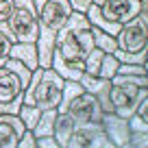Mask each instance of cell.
<instances>
[{
    "instance_id": "cell-27",
    "label": "cell",
    "mask_w": 148,
    "mask_h": 148,
    "mask_svg": "<svg viewBox=\"0 0 148 148\" xmlns=\"http://www.w3.org/2000/svg\"><path fill=\"white\" fill-rule=\"evenodd\" d=\"M18 148H37V139H35V135H33V131H24L22 133V137H20V142H18Z\"/></svg>"
},
{
    "instance_id": "cell-20",
    "label": "cell",
    "mask_w": 148,
    "mask_h": 148,
    "mask_svg": "<svg viewBox=\"0 0 148 148\" xmlns=\"http://www.w3.org/2000/svg\"><path fill=\"white\" fill-rule=\"evenodd\" d=\"M102 57H105V52L100 50V48L94 46L92 50L85 55V74H92V76H98V70H100V61Z\"/></svg>"
},
{
    "instance_id": "cell-31",
    "label": "cell",
    "mask_w": 148,
    "mask_h": 148,
    "mask_svg": "<svg viewBox=\"0 0 148 148\" xmlns=\"http://www.w3.org/2000/svg\"><path fill=\"white\" fill-rule=\"evenodd\" d=\"M100 2H102V0H94V5H100Z\"/></svg>"
},
{
    "instance_id": "cell-10",
    "label": "cell",
    "mask_w": 148,
    "mask_h": 148,
    "mask_svg": "<svg viewBox=\"0 0 148 148\" xmlns=\"http://www.w3.org/2000/svg\"><path fill=\"white\" fill-rule=\"evenodd\" d=\"M116 148L100 124H76L68 139V148Z\"/></svg>"
},
{
    "instance_id": "cell-12",
    "label": "cell",
    "mask_w": 148,
    "mask_h": 148,
    "mask_svg": "<svg viewBox=\"0 0 148 148\" xmlns=\"http://www.w3.org/2000/svg\"><path fill=\"white\" fill-rule=\"evenodd\" d=\"M24 131L18 113H0V148H18Z\"/></svg>"
},
{
    "instance_id": "cell-23",
    "label": "cell",
    "mask_w": 148,
    "mask_h": 148,
    "mask_svg": "<svg viewBox=\"0 0 148 148\" xmlns=\"http://www.w3.org/2000/svg\"><path fill=\"white\" fill-rule=\"evenodd\" d=\"M13 35L5 28H0V68L5 65V61L9 59V50H11V44H13Z\"/></svg>"
},
{
    "instance_id": "cell-19",
    "label": "cell",
    "mask_w": 148,
    "mask_h": 148,
    "mask_svg": "<svg viewBox=\"0 0 148 148\" xmlns=\"http://www.w3.org/2000/svg\"><path fill=\"white\" fill-rule=\"evenodd\" d=\"M118 65H120L118 57L113 55V52H105V57H102V61H100L98 76H102V79H113L116 72H118Z\"/></svg>"
},
{
    "instance_id": "cell-26",
    "label": "cell",
    "mask_w": 148,
    "mask_h": 148,
    "mask_svg": "<svg viewBox=\"0 0 148 148\" xmlns=\"http://www.w3.org/2000/svg\"><path fill=\"white\" fill-rule=\"evenodd\" d=\"M129 146L131 148H146L148 146V133H129Z\"/></svg>"
},
{
    "instance_id": "cell-14",
    "label": "cell",
    "mask_w": 148,
    "mask_h": 148,
    "mask_svg": "<svg viewBox=\"0 0 148 148\" xmlns=\"http://www.w3.org/2000/svg\"><path fill=\"white\" fill-rule=\"evenodd\" d=\"M9 57L22 61L31 70L39 68V57H37V44L35 42H13L11 50H9Z\"/></svg>"
},
{
    "instance_id": "cell-4",
    "label": "cell",
    "mask_w": 148,
    "mask_h": 148,
    "mask_svg": "<svg viewBox=\"0 0 148 148\" xmlns=\"http://www.w3.org/2000/svg\"><path fill=\"white\" fill-rule=\"evenodd\" d=\"M148 94V74L142 76H129V74H116L109 85V107L120 118H129L135 111L139 98Z\"/></svg>"
},
{
    "instance_id": "cell-5",
    "label": "cell",
    "mask_w": 148,
    "mask_h": 148,
    "mask_svg": "<svg viewBox=\"0 0 148 148\" xmlns=\"http://www.w3.org/2000/svg\"><path fill=\"white\" fill-rule=\"evenodd\" d=\"M7 31L15 42H37L39 33V13L33 0H15V7L7 20Z\"/></svg>"
},
{
    "instance_id": "cell-21",
    "label": "cell",
    "mask_w": 148,
    "mask_h": 148,
    "mask_svg": "<svg viewBox=\"0 0 148 148\" xmlns=\"http://www.w3.org/2000/svg\"><path fill=\"white\" fill-rule=\"evenodd\" d=\"M5 68H9L11 72H15V74H18V76H20V81L24 83V87L28 85L33 70H31V68H26V65H24L22 61H18V59H11V57H9V59L5 61Z\"/></svg>"
},
{
    "instance_id": "cell-17",
    "label": "cell",
    "mask_w": 148,
    "mask_h": 148,
    "mask_svg": "<svg viewBox=\"0 0 148 148\" xmlns=\"http://www.w3.org/2000/svg\"><path fill=\"white\" fill-rule=\"evenodd\" d=\"M92 35H94V46L100 48L102 52H116L118 44H116V35L102 31L98 26H92Z\"/></svg>"
},
{
    "instance_id": "cell-6",
    "label": "cell",
    "mask_w": 148,
    "mask_h": 148,
    "mask_svg": "<svg viewBox=\"0 0 148 148\" xmlns=\"http://www.w3.org/2000/svg\"><path fill=\"white\" fill-rule=\"evenodd\" d=\"M118 50L122 52H144L148 50V11H139L133 20L122 24L116 35Z\"/></svg>"
},
{
    "instance_id": "cell-8",
    "label": "cell",
    "mask_w": 148,
    "mask_h": 148,
    "mask_svg": "<svg viewBox=\"0 0 148 148\" xmlns=\"http://www.w3.org/2000/svg\"><path fill=\"white\" fill-rule=\"evenodd\" d=\"M24 83L9 68H0V113H18L22 107Z\"/></svg>"
},
{
    "instance_id": "cell-16",
    "label": "cell",
    "mask_w": 148,
    "mask_h": 148,
    "mask_svg": "<svg viewBox=\"0 0 148 148\" xmlns=\"http://www.w3.org/2000/svg\"><path fill=\"white\" fill-rule=\"evenodd\" d=\"M55 120H57V109H46L42 111V116L37 120L35 129H33V135L37 137H46V135H52L55 131Z\"/></svg>"
},
{
    "instance_id": "cell-3",
    "label": "cell",
    "mask_w": 148,
    "mask_h": 148,
    "mask_svg": "<svg viewBox=\"0 0 148 148\" xmlns=\"http://www.w3.org/2000/svg\"><path fill=\"white\" fill-rule=\"evenodd\" d=\"M63 83L65 79H61L52 68H35L31 74V81L24 87L22 100L26 105H35L42 111L46 109H57L63 96Z\"/></svg>"
},
{
    "instance_id": "cell-15",
    "label": "cell",
    "mask_w": 148,
    "mask_h": 148,
    "mask_svg": "<svg viewBox=\"0 0 148 148\" xmlns=\"http://www.w3.org/2000/svg\"><path fill=\"white\" fill-rule=\"evenodd\" d=\"M74 129H76V122H74V118L70 116L68 111H57V120H55V131H52V137L57 139V144H59V148H68V139L70 135L74 133Z\"/></svg>"
},
{
    "instance_id": "cell-1",
    "label": "cell",
    "mask_w": 148,
    "mask_h": 148,
    "mask_svg": "<svg viewBox=\"0 0 148 148\" xmlns=\"http://www.w3.org/2000/svg\"><path fill=\"white\" fill-rule=\"evenodd\" d=\"M92 48H94V35H92V24H89L87 15L79 13V11H72L55 37L52 55L63 61L85 59V55Z\"/></svg>"
},
{
    "instance_id": "cell-29",
    "label": "cell",
    "mask_w": 148,
    "mask_h": 148,
    "mask_svg": "<svg viewBox=\"0 0 148 148\" xmlns=\"http://www.w3.org/2000/svg\"><path fill=\"white\" fill-rule=\"evenodd\" d=\"M37 148H59V144L52 135H46V137H37Z\"/></svg>"
},
{
    "instance_id": "cell-11",
    "label": "cell",
    "mask_w": 148,
    "mask_h": 148,
    "mask_svg": "<svg viewBox=\"0 0 148 148\" xmlns=\"http://www.w3.org/2000/svg\"><path fill=\"white\" fill-rule=\"evenodd\" d=\"M100 126L105 129L107 137L111 139L113 146H118V148L129 146V124H126V118L116 116L113 111H105V116L100 120Z\"/></svg>"
},
{
    "instance_id": "cell-2",
    "label": "cell",
    "mask_w": 148,
    "mask_h": 148,
    "mask_svg": "<svg viewBox=\"0 0 148 148\" xmlns=\"http://www.w3.org/2000/svg\"><path fill=\"white\" fill-rule=\"evenodd\" d=\"M72 13L68 0H48L39 9V33H37V57L42 68H50L52 50H55V37L59 28Z\"/></svg>"
},
{
    "instance_id": "cell-18",
    "label": "cell",
    "mask_w": 148,
    "mask_h": 148,
    "mask_svg": "<svg viewBox=\"0 0 148 148\" xmlns=\"http://www.w3.org/2000/svg\"><path fill=\"white\" fill-rule=\"evenodd\" d=\"M18 116H20V120H22L24 129L33 131V129H35V124H37V120H39V116H42V109L35 107V105H26V102H22Z\"/></svg>"
},
{
    "instance_id": "cell-7",
    "label": "cell",
    "mask_w": 148,
    "mask_h": 148,
    "mask_svg": "<svg viewBox=\"0 0 148 148\" xmlns=\"http://www.w3.org/2000/svg\"><path fill=\"white\" fill-rule=\"evenodd\" d=\"M65 111L74 118L76 124H100L102 116H105V111H102V107H100V100H98L94 94L85 92V89L81 94H76V96L68 102Z\"/></svg>"
},
{
    "instance_id": "cell-22",
    "label": "cell",
    "mask_w": 148,
    "mask_h": 148,
    "mask_svg": "<svg viewBox=\"0 0 148 148\" xmlns=\"http://www.w3.org/2000/svg\"><path fill=\"white\" fill-rule=\"evenodd\" d=\"M113 55L118 57L120 63H144V65H148V50H144V52H122V50L116 48Z\"/></svg>"
},
{
    "instance_id": "cell-13",
    "label": "cell",
    "mask_w": 148,
    "mask_h": 148,
    "mask_svg": "<svg viewBox=\"0 0 148 148\" xmlns=\"http://www.w3.org/2000/svg\"><path fill=\"white\" fill-rule=\"evenodd\" d=\"M79 83L83 85L85 92L94 94V96L100 100L102 111H111V107H109V85H111V79H102V76L83 74V76L79 79Z\"/></svg>"
},
{
    "instance_id": "cell-30",
    "label": "cell",
    "mask_w": 148,
    "mask_h": 148,
    "mask_svg": "<svg viewBox=\"0 0 148 148\" xmlns=\"http://www.w3.org/2000/svg\"><path fill=\"white\" fill-rule=\"evenodd\" d=\"M48 0H33V5H35V9H37V13H39V9H42L44 5H46Z\"/></svg>"
},
{
    "instance_id": "cell-24",
    "label": "cell",
    "mask_w": 148,
    "mask_h": 148,
    "mask_svg": "<svg viewBox=\"0 0 148 148\" xmlns=\"http://www.w3.org/2000/svg\"><path fill=\"white\" fill-rule=\"evenodd\" d=\"M116 74H129V76H142L148 74V65L144 63H120Z\"/></svg>"
},
{
    "instance_id": "cell-9",
    "label": "cell",
    "mask_w": 148,
    "mask_h": 148,
    "mask_svg": "<svg viewBox=\"0 0 148 148\" xmlns=\"http://www.w3.org/2000/svg\"><path fill=\"white\" fill-rule=\"evenodd\" d=\"M148 11V0H102L98 5L100 18L111 24H126L139 11Z\"/></svg>"
},
{
    "instance_id": "cell-28",
    "label": "cell",
    "mask_w": 148,
    "mask_h": 148,
    "mask_svg": "<svg viewBox=\"0 0 148 148\" xmlns=\"http://www.w3.org/2000/svg\"><path fill=\"white\" fill-rule=\"evenodd\" d=\"M70 7H72V11H79V13H85V11L92 7L94 0H68Z\"/></svg>"
},
{
    "instance_id": "cell-25",
    "label": "cell",
    "mask_w": 148,
    "mask_h": 148,
    "mask_svg": "<svg viewBox=\"0 0 148 148\" xmlns=\"http://www.w3.org/2000/svg\"><path fill=\"white\" fill-rule=\"evenodd\" d=\"M15 7V0H0V28L7 31V20Z\"/></svg>"
}]
</instances>
